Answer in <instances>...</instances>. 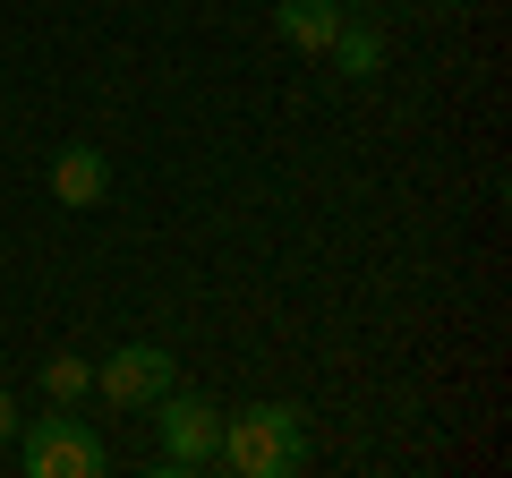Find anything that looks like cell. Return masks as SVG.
<instances>
[{"label":"cell","mask_w":512,"mask_h":478,"mask_svg":"<svg viewBox=\"0 0 512 478\" xmlns=\"http://www.w3.org/2000/svg\"><path fill=\"white\" fill-rule=\"evenodd\" d=\"M18 461H26V478H103V470H111V444L94 436L86 419H69V410L52 402V419L26 427Z\"/></svg>","instance_id":"2"},{"label":"cell","mask_w":512,"mask_h":478,"mask_svg":"<svg viewBox=\"0 0 512 478\" xmlns=\"http://www.w3.org/2000/svg\"><path fill=\"white\" fill-rule=\"evenodd\" d=\"M18 436V402H9V393H0V444Z\"/></svg>","instance_id":"9"},{"label":"cell","mask_w":512,"mask_h":478,"mask_svg":"<svg viewBox=\"0 0 512 478\" xmlns=\"http://www.w3.org/2000/svg\"><path fill=\"white\" fill-rule=\"evenodd\" d=\"M171 385H180V368H171L163 342H120L103 368H94V393H103L111 410H154Z\"/></svg>","instance_id":"3"},{"label":"cell","mask_w":512,"mask_h":478,"mask_svg":"<svg viewBox=\"0 0 512 478\" xmlns=\"http://www.w3.org/2000/svg\"><path fill=\"white\" fill-rule=\"evenodd\" d=\"M239 478H299L308 470V410L299 402H256L239 419H222V453Z\"/></svg>","instance_id":"1"},{"label":"cell","mask_w":512,"mask_h":478,"mask_svg":"<svg viewBox=\"0 0 512 478\" xmlns=\"http://www.w3.org/2000/svg\"><path fill=\"white\" fill-rule=\"evenodd\" d=\"M154 410H163V470H214V453H222V410L197 402V393H180V385H171Z\"/></svg>","instance_id":"4"},{"label":"cell","mask_w":512,"mask_h":478,"mask_svg":"<svg viewBox=\"0 0 512 478\" xmlns=\"http://www.w3.org/2000/svg\"><path fill=\"white\" fill-rule=\"evenodd\" d=\"M325 52H333V69H342V77H376L384 69V35H376V26H350V18H342V35H333Z\"/></svg>","instance_id":"7"},{"label":"cell","mask_w":512,"mask_h":478,"mask_svg":"<svg viewBox=\"0 0 512 478\" xmlns=\"http://www.w3.org/2000/svg\"><path fill=\"white\" fill-rule=\"evenodd\" d=\"M43 393H52L60 410L86 402V393H94V368H86V359H69V350H52V359H43Z\"/></svg>","instance_id":"8"},{"label":"cell","mask_w":512,"mask_h":478,"mask_svg":"<svg viewBox=\"0 0 512 478\" xmlns=\"http://www.w3.org/2000/svg\"><path fill=\"white\" fill-rule=\"evenodd\" d=\"M436 9H461V0H436Z\"/></svg>","instance_id":"10"},{"label":"cell","mask_w":512,"mask_h":478,"mask_svg":"<svg viewBox=\"0 0 512 478\" xmlns=\"http://www.w3.org/2000/svg\"><path fill=\"white\" fill-rule=\"evenodd\" d=\"M52 197L69 205V214H94V205L111 197V163L94 146H60L52 154Z\"/></svg>","instance_id":"5"},{"label":"cell","mask_w":512,"mask_h":478,"mask_svg":"<svg viewBox=\"0 0 512 478\" xmlns=\"http://www.w3.org/2000/svg\"><path fill=\"white\" fill-rule=\"evenodd\" d=\"M274 26H282V43H291V52H316V60H325V43L342 35V0H282Z\"/></svg>","instance_id":"6"}]
</instances>
